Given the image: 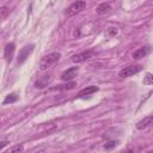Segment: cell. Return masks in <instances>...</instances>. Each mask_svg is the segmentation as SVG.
Segmentation results:
<instances>
[{"label":"cell","mask_w":153,"mask_h":153,"mask_svg":"<svg viewBox=\"0 0 153 153\" xmlns=\"http://www.w3.org/2000/svg\"><path fill=\"white\" fill-rule=\"evenodd\" d=\"M117 145H118V141H117V140H112V141H109V142H106V143L104 145V149H106V151H110V149L115 148Z\"/></svg>","instance_id":"9a60e30c"},{"label":"cell","mask_w":153,"mask_h":153,"mask_svg":"<svg viewBox=\"0 0 153 153\" xmlns=\"http://www.w3.org/2000/svg\"><path fill=\"white\" fill-rule=\"evenodd\" d=\"M7 143H8L7 141H1V146H0V149H4V147H5Z\"/></svg>","instance_id":"d6986e66"},{"label":"cell","mask_w":153,"mask_h":153,"mask_svg":"<svg viewBox=\"0 0 153 153\" xmlns=\"http://www.w3.org/2000/svg\"><path fill=\"white\" fill-rule=\"evenodd\" d=\"M75 86V82H73V81H67V84L66 85H60L57 88L59 90H71V88H73Z\"/></svg>","instance_id":"2e32d148"},{"label":"cell","mask_w":153,"mask_h":153,"mask_svg":"<svg viewBox=\"0 0 153 153\" xmlns=\"http://www.w3.org/2000/svg\"><path fill=\"white\" fill-rule=\"evenodd\" d=\"M60 57H61V54H60L59 51H54V53H50V54H48V55H44V56L41 59V61H39V68H41L42 71L48 69L49 67L54 66V65L60 60Z\"/></svg>","instance_id":"6da1fadb"},{"label":"cell","mask_w":153,"mask_h":153,"mask_svg":"<svg viewBox=\"0 0 153 153\" xmlns=\"http://www.w3.org/2000/svg\"><path fill=\"white\" fill-rule=\"evenodd\" d=\"M23 149H24V147H23L22 145H17V146H13V147L8 148L7 153H16V152H22Z\"/></svg>","instance_id":"e0dca14e"},{"label":"cell","mask_w":153,"mask_h":153,"mask_svg":"<svg viewBox=\"0 0 153 153\" xmlns=\"http://www.w3.org/2000/svg\"><path fill=\"white\" fill-rule=\"evenodd\" d=\"M110 11H111V6H110L109 4H106V2H103V4H100V5L97 7V13H98L99 16L106 14V13H109Z\"/></svg>","instance_id":"7c38bea8"},{"label":"cell","mask_w":153,"mask_h":153,"mask_svg":"<svg viewBox=\"0 0 153 153\" xmlns=\"http://www.w3.org/2000/svg\"><path fill=\"white\" fill-rule=\"evenodd\" d=\"M142 71V66L141 65H130V66H127L124 68H122L118 73V75L121 78H128V76H131L139 72Z\"/></svg>","instance_id":"277c9868"},{"label":"cell","mask_w":153,"mask_h":153,"mask_svg":"<svg viewBox=\"0 0 153 153\" xmlns=\"http://www.w3.org/2000/svg\"><path fill=\"white\" fill-rule=\"evenodd\" d=\"M143 85H153V74L151 73H146V75L142 79Z\"/></svg>","instance_id":"5bb4252c"},{"label":"cell","mask_w":153,"mask_h":153,"mask_svg":"<svg viewBox=\"0 0 153 153\" xmlns=\"http://www.w3.org/2000/svg\"><path fill=\"white\" fill-rule=\"evenodd\" d=\"M78 72H79V67H71V68L66 69L65 72H62L60 78L63 81H72L78 75Z\"/></svg>","instance_id":"8992f818"},{"label":"cell","mask_w":153,"mask_h":153,"mask_svg":"<svg viewBox=\"0 0 153 153\" xmlns=\"http://www.w3.org/2000/svg\"><path fill=\"white\" fill-rule=\"evenodd\" d=\"M96 55V51L92 50V49H87V50H84V51H80L78 54H74L72 56V61L75 62V63H80V62H84L91 57H93Z\"/></svg>","instance_id":"3957f363"},{"label":"cell","mask_w":153,"mask_h":153,"mask_svg":"<svg viewBox=\"0 0 153 153\" xmlns=\"http://www.w3.org/2000/svg\"><path fill=\"white\" fill-rule=\"evenodd\" d=\"M14 50H16V44L13 42H10L5 45L4 48V57L6 60V62H11L12 59H13V55H14Z\"/></svg>","instance_id":"52a82bcc"},{"label":"cell","mask_w":153,"mask_h":153,"mask_svg":"<svg viewBox=\"0 0 153 153\" xmlns=\"http://www.w3.org/2000/svg\"><path fill=\"white\" fill-rule=\"evenodd\" d=\"M99 88L97 87V86H94V85H91V86H87V87H85V88H82V90H80L79 91V93H78V97H85V96H90V94H92V93H94V92H97Z\"/></svg>","instance_id":"30bf717a"},{"label":"cell","mask_w":153,"mask_h":153,"mask_svg":"<svg viewBox=\"0 0 153 153\" xmlns=\"http://www.w3.org/2000/svg\"><path fill=\"white\" fill-rule=\"evenodd\" d=\"M33 44H27V45H25V47H23L22 49H20V51H19V54H18V59H17V62H18V65H23L25 61H26V59L30 56V54L32 53V50H33Z\"/></svg>","instance_id":"5b68a950"},{"label":"cell","mask_w":153,"mask_h":153,"mask_svg":"<svg viewBox=\"0 0 153 153\" xmlns=\"http://www.w3.org/2000/svg\"><path fill=\"white\" fill-rule=\"evenodd\" d=\"M153 124V115H148L146 117H143L142 120H140L137 123H136V128L139 130H142V129H146L148 128L149 126Z\"/></svg>","instance_id":"9c48e42d"},{"label":"cell","mask_w":153,"mask_h":153,"mask_svg":"<svg viewBox=\"0 0 153 153\" xmlns=\"http://www.w3.org/2000/svg\"><path fill=\"white\" fill-rule=\"evenodd\" d=\"M18 94L17 93H8L6 97H5V99H4V102H2V105H6V104H10V103H14V102H17L18 100Z\"/></svg>","instance_id":"4fadbf2b"},{"label":"cell","mask_w":153,"mask_h":153,"mask_svg":"<svg viewBox=\"0 0 153 153\" xmlns=\"http://www.w3.org/2000/svg\"><path fill=\"white\" fill-rule=\"evenodd\" d=\"M50 81V75H44L42 78H39L36 82H35V87L36 88H44Z\"/></svg>","instance_id":"8fae6325"},{"label":"cell","mask_w":153,"mask_h":153,"mask_svg":"<svg viewBox=\"0 0 153 153\" xmlns=\"http://www.w3.org/2000/svg\"><path fill=\"white\" fill-rule=\"evenodd\" d=\"M85 7H86V2H85L84 0H76L75 2L71 4V5L67 7V10H66V16H67V17H73V16L78 14V13H80L82 10H85Z\"/></svg>","instance_id":"7a4b0ae2"},{"label":"cell","mask_w":153,"mask_h":153,"mask_svg":"<svg viewBox=\"0 0 153 153\" xmlns=\"http://www.w3.org/2000/svg\"><path fill=\"white\" fill-rule=\"evenodd\" d=\"M117 27H110L109 30H108V32H106V36H109V37H112V36H115V35H117Z\"/></svg>","instance_id":"ac0fdd59"},{"label":"cell","mask_w":153,"mask_h":153,"mask_svg":"<svg viewBox=\"0 0 153 153\" xmlns=\"http://www.w3.org/2000/svg\"><path fill=\"white\" fill-rule=\"evenodd\" d=\"M151 51H152V48L148 47V45H146V47H141V48H137L136 50H134L133 54H131V56H133V59L139 60V59H142V57L147 56Z\"/></svg>","instance_id":"ba28073f"},{"label":"cell","mask_w":153,"mask_h":153,"mask_svg":"<svg viewBox=\"0 0 153 153\" xmlns=\"http://www.w3.org/2000/svg\"><path fill=\"white\" fill-rule=\"evenodd\" d=\"M1 11H2V16H1V17L4 18V17H5V14H6V12H7V8H6V7H2V8H1Z\"/></svg>","instance_id":"ffe728a7"}]
</instances>
